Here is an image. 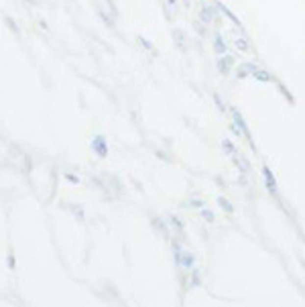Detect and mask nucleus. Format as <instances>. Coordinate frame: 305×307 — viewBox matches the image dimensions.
<instances>
[{"instance_id": "nucleus-1", "label": "nucleus", "mask_w": 305, "mask_h": 307, "mask_svg": "<svg viewBox=\"0 0 305 307\" xmlns=\"http://www.w3.org/2000/svg\"><path fill=\"white\" fill-rule=\"evenodd\" d=\"M228 112H230V120L236 124V127L240 128V132H242V138L246 141V145L251 147V151L253 153H256V145H254V138H253V132H251V128H248V122H246V118L242 116V112L238 108H234V106H230L228 108Z\"/></svg>"}, {"instance_id": "nucleus-2", "label": "nucleus", "mask_w": 305, "mask_h": 307, "mask_svg": "<svg viewBox=\"0 0 305 307\" xmlns=\"http://www.w3.org/2000/svg\"><path fill=\"white\" fill-rule=\"evenodd\" d=\"M200 10H198V21L200 23H203L205 26H210V25H220V12H218V8H216V4L212 2V4H207V2H203V0H200Z\"/></svg>"}, {"instance_id": "nucleus-3", "label": "nucleus", "mask_w": 305, "mask_h": 307, "mask_svg": "<svg viewBox=\"0 0 305 307\" xmlns=\"http://www.w3.org/2000/svg\"><path fill=\"white\" fill-rule=\"evenodd\" d=\"M236 67V57H234L232 53H226V55H220V57L216 59V69L220 76L228 77L232 74V69Z\"/></svg>"}, {"instance_id": "nucleus-4", "label": "nucleus", "mask_w": 305, "mask_h": 307, "mask_svg": "<svg viewBox=\"0 0 305 307\" xmlns=\"http://www.w3.org/2000/svg\"><path fill=\"white\" fill-rule=\"evenodd\" d=\"M90 147H92V151H94V155L100 157V159H106L108 153H110V147H108V141H106L104 134H96V136L92 138Z\"/></svg>"}, {"instance_id": "nucleus-5", "label": "nucleus", "mask_w": 305, "mask_h": 307, "mask_svg": "<svg viewBox=\"0 0 305 307\" xmlns=\"http://www.w3.org/2000/svg\"><path fill=\"white\" fill-rule=\"evenodd\" d=\"M262 179H265V187H267V191L273 195V198H277L279 195V183H277V177H275V173L271 171V167H262Z\"/></svg>"}, {"instance_id": "nucleus-6", "label": "nucleus", "mask_w": 305, "mask_h": 307, "mask_svg": "<svg viewBox=\"0 0 305 307\" xmlns=\"http://www.w3.org/2000/svg\"><path fill=\"white\" fill-rule=\"evenodd\" d=\"M256 61L253 59H246V61H240L236 67H234V72H236V77L238 79H246V77H253V74L256 72Z\"/></svg>"}, {"instance_id": "nucleus-7", "label": "nucleus", "mask_w": 305, "mask_h": 307, "mask_svg": "<svg viewBox=\"0 0 305 307\" xmlns=\"http://www.w3.org/2000/svg\"><path fill=\"white\" fill-rule=\"evenodd\" d=\"M212 51L216 53V57L228 53V41H226V37L222 35L220 31H216L214 37H212Z\"/></svg>"}, {"instance_id": "nucleus-8", "label": "nucleus", "mask_w": 305, "mask_h": 307, "mask_svg": "<svg viewBox=\"0 0 305 307\" xmlns=\"http://www.w3.org/2000/svg\"><path fill=\"white\" fill-rule=\"evenodd\" d=\"M171 37L175 41V47L181 51V53H187L189 47H187V35H185V31L183 29H177V26H175V29L171 31Z\"/></svg>"}, {"instance_id": "nucleus-9", "label": "nucleus", "mask_w": 305, "mask_h": 307, "mask_svg": "<svg viewBox=\"0 0 305 307\" xmlns=\"http://www.w3.org/2000/svg\"><path fill=\"white\" fill-rule=\"evenodd\" d=\"M234 47H236L240 53H251V51H254L253 49V45H251V41H248V37L246 35H236L234 37Z\"/></svg>"}, {"instance_id": "nucleus-10", "label": "nucleus", "mask_w": 305, "mask_h": 307, "mask_svg": "<svg viewBox=\"0 0 305 307\" xmlns=\"http://www.w3.org/2000/svg\"><path fill=\"white\" fill-rule=\"evenodd\" d=\"M167 224H169V228L177 234V238H183V236H185V228H183V222L181 220H179L177 216H169L167 218Z\"/></svg>"}, {"instance_id": "nucleus-11", "label": "nucleus", "mask_w": 305, "mask_h": 307, "mask_svg": "<svg viewBox=\"0 0 305 307\" xmlns=\"http://www.w3.org/2000/svg\"><path fill=\"white\" fill-rule=\"evenodd\" d=\"M253 77L256 81H260V83H277V77L271 72H267V69H262V67H256V72L253 74Z\"/></svg>"}, {"instance_id": "nucleus-12", "label": "nucleus", "mask_w": 305, "mask_h": 307, "mask_svg": "<svg viewBox=\"0 0 305 307\" xmlns=\"http://www.w3.org/2000/svg\"><path fill=\"white\" fill-rule=\"evenodd\" d=\"M232 163L236 165V169H238L242 175H248V173H251V163L246 161V157L238 155V153H236V155H232Z\"/></svg>"}, {"instance_id": "nucleus-13", "label": "nucleus", "mask_w": 305, "mask_h": 307, "mask_svg": "<svg viewBox=\"0 0 305 307\" xmlns=\"http://www.w3.org/2000/svg\"><path fill=\"white\" fill-rule=\"evenodd\" d=\"M152 226H155L159 232H161V236L165 240H169L171 238V228H169V224L165 222L163 218H152Z\"/></svg>"}, {"instance_id": "nucleus-14", "label": "nucleus", "mask_w": 305, "mask_h": 307, "mask_svg": "<svg viewBox=\"0 0 305 307\" xmlns=\"http://www.w3.org/2000/svg\"><path fill=\"white\" fill-rule=\"evenodd\" d=\"M277 88H279L281 96L285 98V100H287L289 104H295V98H293V94H291V92L287 90V86H285V83H283V81H279V79H277Z\"/></svg>"}, {"instance_id": "nucleus-15", "label": "nucleus", "mask_w": 305, "mask_h": 307, "mask_svg": "<svg viewBox=\"0 0 305 307\" xmlns=\"http://www.w3.org/2000/svg\"><path fill=\"white\" fill-rule=\"evenodd\" d=\"M202 273H200V269H196V267H193L191 269V277H189V285L191 287H202Z\"/></svg>"}, {"instance_id": "nucleus-16", "label": "nucleus", "mask_w": 305, "mask_h": 307, "mask_svg": "<svg viewBox=\"0 0 305 307\" xmlns=\"http://www.w3.org/2000/svg\"><path fill=\"white\" fill-rule=\"evenodd\" d=\"M136 43H138V45H141V47H143L145 51H149V53H155V45H152V43H151V41H149L147 37H143V35H138V37H136Z\"/></svg>"}, {"instance_id": "nucleus-17", "label": "nucleus", "mask_w": 305, "mask_h": 307, "mask_svg": "<svg viewBox=\"0 0 305 307\" xmlns=\"http://www.w3.org/2000/svg\"><path fill=\"white\" fill-rule=\"evenodd\" d=\"M218 205H220L226 214H234V205H232V202H230V200H226L224 195H220V198H218Z\"/></svg>"}, {"instance_id": "nucleus-18", "label": "nucleus", "mask_w": 305, "mask_h": 307, "mask_svg": "<svg viewBox=\"0 0 305 307\" xmlns=\"http://www.w3.org/2000/svg\"><path fill=\"white\" fill-rule=\"evenodd\" d=\"M200 216H202V220H203V222H207V224H214V222H216V216H214V212H212V210H207L205 205H203L202 210H200Z\"/></svg>"}, {"instance_id": "nucleus-19", "label": "nucleus", "mask_w": 305, "mask_h": 307, "mask_svg": "<svg viewBox=\"0 0 305 307\" xmlns=\"http://www.w3.org/2000/svg\"><path fill=\"white\" fill-rule=\"evenodd\" d=\"M222 149H224V153H226V155L228 157H232V155H236V147H234L232 145V141H230V138H224V141H222Z\"/></svg>"}, {"instance_id": "nucleus-20", "label": "nucleus", "mask_w": 305, "mask_h": 307, "mask_svg": "<svg viewBox=\"0 0 305 307\" xmlns=\"http://www.w3.org/2000/svg\"><path fill=\"white\" fill-rule=\"evenodd\" d=\"M4 25L8 26V31H12L15 35H21V29H19V25H17V21L12 19V17H4Z\"/></svg>"}, {"instance_id": "nucleus-21", "label": "nucleus", "mask_w": 305, "mask_h": 307, "mask_svg": "<svg viewBox=\"0 0 305 307\" xmlns=\"http://www.w3.org/2000/svg\"><path fill=\"white\" fill-rule=\"evenodd\" d=\"M193 31H196V33H198V35H200V37L203 39V37L207 35V26H205L203 23H200V21H196V23H193Z\"/></svg>"}, {"instance_id": "nucleus-22", "label": "nucleus", "mask_w": 305, "mask_h": 307, "mask_svg": "<svg viewBox=\"0 0 305 307\" xmlns=\"http://www.w3.org/2000/svg\"><path fill=\"white\" fill-rule=\"evenodd\" d=\"M214 102H216V106H218V112H222V114H226L228 112V108H226V104L222 102V98L218 96V94H214Z\"/></svg>"}, {"instance_id": "nucleus-23", "label": "nucleus", "mask_w": 305, "mask_h": 307, "mask_svg": "<svg viewBox=\"0 0 305 307\" xmlns=\"http://www.w3.org/2000/svg\"><path fill=\"white\" fill-rule=\"evenodd\" d=\"M189 205L193 207V210H198V212H200L205 204H203V200H200V198H191V200H189Z\"/></svg>"}, {"instance_id": "nucleus-24", "label": "nucleus", "mask_w": 305, "mask_h": 307, "mask_svg": "<svg viewBox=\"0 0 305 307\" xmlns=\"http://www.w3.org/2000/svg\"><path fill=\"white\" fill-rule=\"evenodd\" d=\"M98 15H100V19H102V21H104V23L110 26V29H114V19H110V17L106 15L104 10H98Z\"/></svg>"}, {"instance_id": "nucleus-25", "label": "nucleus", "mask_w": 305, "mask_h": 307, "mask_svg": "<svg viewBox=\"0 0 305 307\" xmlns=\"http://www.w3.org/2000/svg\"><path fill=\"white\" fill-rule=\"evenodd\" d=\"M63 177L69 181V183H74V185H79V175H74V173H63Z\"/></svg>"}, {"instance_id": "nucleus-26", "label": "nucleus", "mask_w": 305, "mask_h": 307, "mask_svg": "<svg viewBox=\"0 0 305 307\" xmlns=\"http://www.w3.org/2000/svg\"><path fill=\"white\" fill-rule=\"evenodd\" d=\"M6 264H8V269H10V271H15V267H17V260H15V255H12V253L6 256Z\"/></svg>"}, {"instance_id": "nucleus-27", "label": "nucleus", "mask_w": 305, "mask_h": 307, "mask_svg": "<svg viewBox=\"0 0 305 307\" xmlns=\"http://www.w3.org/2000/svg\"><path fill=\"white\" fill-rule=\"evenodd\" d=\"M157 157H159L161 161H165V163H171V157L167 155V153H163V151H157Z\"/></svg>"}, {"instance_id": "nucleus-28", "label": "nucleus", "mask_w": 305, "mask_h": 307, "mask_svg": "<svg viewBox=\"0 0 305 307\" xmlns=\"http://www.w3.org/2000/svg\"><path fill=\"white\" fill-rule=\"evenodd\" d=\"M230 130H232L234 134H236L238 138H242V132H240V128H238V127H236V124H234L232 120H230Z\"/></svg>"}, {"instance_id": "nucleus-29", "label": "nucleus", "mask_w": 305, "mask_h": 307, "mask_svg": "<svg viewBox=\"0 0 305 307\" xmlns=\"http://www.w3.org/2000/svg\"><path fill=\"white\" fill-rule=\"evenodd\" d=\"M72 212H74V214H76L81 222H84V218H86V216H84V210H81V207H72Z\"/></svg>"}, {"instance_id": "nucleus-30", "label": "nucleus", "mask_w": 305, "mask_h": 307, "mask_svg": "<svg viewBox=\"0 0 305 307\" xmlns=\"http://www.w3.org/2000/svg\"><path fill=\"white\" fill-rule=\"evenodd\" d=\"M179 4V0H165V6H169V8H177Z\"/></svg>"}]
</instances>
